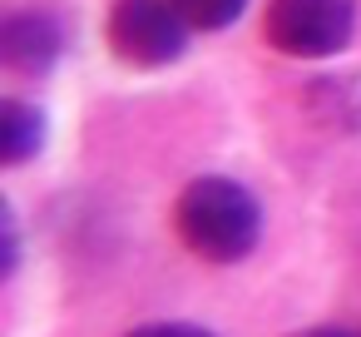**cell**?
I'll return each instance as SVG.
<instances>
[{
  "label": "cell",
  "instance_id": "obj_4",
  "mask_svg": "<svg viewBox=\"0 0 361 337\" xmlns=\"http://www.w3.org/2000/svg\"><path fill=\"white\" fill-rule=\"evenodd\" d=\"M0 60L20 80H45L65 60V25L50 11H11L0 20Z\"/></svg>",
  "mask_w": 361,
  "mask_h": 337
},
{
  "label": "cell",
  "instance_id": "obj_2",
  "mask_svg": "<svg viewBox=\"0 0 361 337\" xmlns=\"http://www.w3.org/2000/svg\"><path fill=\"white\" fill-rule=\"evenodd\" d=\"M193 25L173 11V0H109L104 45L129 70H169L188 55Z\"/></svg>",
  "mask_w": 361,
  "mask_h": 337
},
{
  "label": "cell",
  "instance_id": "obj_10",
  "mask_svg": "<svg viewBox=\"0 0 361 337\" xmlns=\"http://www.w3.org/2000/svg\"><path fill=\"white\" fill-rule=\"evenodd\" d=\"M287 337H351L346 327H302V332H287Z\"/></svg>",
  "mask_w": 361,
  "mask_h": 337
},
{
  "label": "cell",
  "instance_id": "obj_3",
  "mask_svg": "<svg viewBox=\"0 0 361 337\" xmlns=\"http://www.w3.org/2000/svg\"><path fill=\"white\" fill-rule=\"evenodd\" d=\"M262 35L292 60H336L356 40V0H267Z\"/></svg>",
  "mask_w": 361,
  "mask_h": 337
},
{
  "label": "cell",
  "instance_id": "obj_7",
  "mask_svg": "<svg viewBox=\"0 0 361 337\" xmlns=\"http://www.w3.org/2000/svg\"><path fill=\"white\" fill-rule=\"evenodd\" d=\"M173 11H178L198 35H218V30H228V25L243 20L247 0H173Z\"/></svg>",
  "mask_w": 361,
  "mask_h": 337
},
{
  "label": "cell",
  "instance_id": "obj_1",
  "mask_svg": "<svg viewBox=\"0 0 361 337\" xmlns=\"http://www.w3.org/2000/svg\"><path fill=\"white\" fill-rule=\"evenodd\" d=\"M173 228L183 248L213 268H233L262 243V203L233 174H198L178 189Z\"/></svg>",
  "mask_w": 361,
  "mask_h": 337
},
{
  "label": "cell",
  "instance_id": "obj_6",
  "mask_svg": "<svg viewBox=\"0 0 361 337\" xmlns=\"http://www.w3.org/2000/svg\"><path fill=\"white\" fill-rule=\"evenodd\" d=\"M307 110L312 119L356 134L361 129V75H322L317 85H307Z\"/></svg>",
  "mask_w": 361,
  "mask_h": 337
},
{
  "label": "cell",
  "instance_id": "obj_8",
  "mask_svg": "<svg viewBox=\"0 0 361 337\" xmlns=\"http://www.w3.org/2000/svg\"><path fill=\"white\" fill-rule=\"evenodd\" d=\"M0 248H6V253H0V278L11 283L20 273V218H16L11 203L0 208Z\"/></svg>",
  "mask_w": 361,
  "mask_h": 337
},
{
  "label": "cell",
  "instance_id": "obj_9",
  "mask_svg": "<svg viewBox=\"0 0 361 337\" xmlns=\"http://www.w3.org/2000/svg\"><path fill=\"white\" fill-rule=\"evenodd\" d=\"M124 337H218V332H208L198 322H144V327H134Z\"/></svg>",
  "mask_w": 361,
  "mask_h": 337
},
{
  "label": "cell",
  "instance_id": "obj_5",
  "mask_svg": "<svg viewBox=\"0 0 361 337\" xmlns=\"http://www.w3.org/2000/svg\"><path fill=\"white\" fill-rule=\"evenodd\" d=\"M45 139H50V124L30 100H6L0 105V164L6 169H20V164L40 159Z\"/></svg>",
  "mask_w": 361,
  "mask_h": 337
}]
</instances>
